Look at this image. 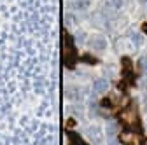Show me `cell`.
I'll use <instances>...</instances> for the list:
<instances>
[{
    "mask_svg": "<svg viewBox=\"0 0 147 145\" xmlns=\"http://www.w3.org/2000/svg\"><path fill=\"white\" fill-rule=\"evenodd\" d=\"M109 7H112V9H121V7H123V0H110V2H109Z\"/></svg>",
    "mask_w": 147,
    "mask_h": 145,
    "instance_id": "obj_5",
    "label": "cell"
},
{
    "mask_svg": "<svg viewBox=\"0 0 147 145\" xmlns=\"http://www.w3.org/2000/svg\"><path fill=\"white\" fill-rule=\"evenodd\" d=\"M131 39H133V44H135V46H140V44H142V35L131 33Z\"/></svg>",
    "mask_w": 147,
    "mask_h": 145,
    "instance_id": "obj_6",
    "label": "cell"
},
{
    "mask_svg": "<svg viewBox=\"0 0 147 145\" xmlns=\"http://www.w3.org/2000/svg\"><path fill=\"white\" fill-rule=\"evenodd\" d=\"M123 140H124L126 143H130V145H135V136H133V135H124Z\"/></svg>",
    "mask_w": 147,
    "mask_h": 145,
    "instance_id": "obj_7",
    "label": "cell"
},
{
    "mask_svg": "<svg viewBox=\"0 0 147 145\" xmlns=\"http://www.w3.org/2000/svg\"><path fill=\"white\" fill-rule=\"evenodd\" d=\"M138 68H140L142 72H147V56H142V58L138 60Z\"/></svg>",
    "mask_w": 147,
    "mask_h": 145,
    "instance_id": "obj_4",
    "label": "cell"
},
{
    "mask_svg": "<svg viewBox=\"0 0 147 145\" xmlns=\"http://www.w3.org/2000/svg\"><path fill=\"white\" fill-rule=\"evenodd\" d=\"M123 119H124L126 122H135V121H137V114H135V110H133V108L126 110V112L123 114Z\"/></svg>",
    "mask_w": 147,
    "mask_h": 145,
    "instance_id": "obj_3",
    "label": "cell"
},
{
    "mask_svg": "<svg viewBox=\"0 0 147 145\" xmlns=\"http://www.w3.org/2000/svg\"><path fill=\"white\" fill-rule=\"evenodd\" d=\"M107 89H109V81L107 79H96L95 81V84H93V93L95 95H102Z\"/></svg>",
    "mask_w": 147,
    "mask_h": 145,
    "instance_id": "obj_2",
    "label": "cell"
},
{
    "mask_svg": "<svg viewBox=\"0 0 147 145\" xmlns=\"http://www.w3.org/2000/svg\"><path fill=\"white\" fill-rule=\"evenodd\" d=\"M89 46L95 51H103L107 47V40L102 37V35H93V37L89 39Z\"/></svg>",
    "mask_w": 147,
    "mask_h": 145,
    "instance_id": "obj_1",
    "label": "cell"
}]
</instances>
